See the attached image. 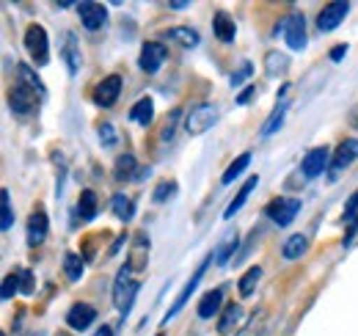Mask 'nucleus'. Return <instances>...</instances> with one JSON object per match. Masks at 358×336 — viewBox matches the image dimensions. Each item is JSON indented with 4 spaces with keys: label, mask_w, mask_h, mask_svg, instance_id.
<instances>
[{
    "label": "nucleus",
    "mask_w": 358,
    "mask_h": 336,
    "mask_svg": "<svg viewBox=\"0 0 358 336\" xmlns=\"http://www.w3.org/2000/svg\"><path fill=\"white\" fill-rule=\"evenodd\" d=\"M138 290H141V281L133 279V270H130L127 265L119 267L116 281H113V306L119 309L122 317H127V314L133 312V303H135V298H138Z\"/></svg>",
    "instance_id": "obj_1"
},
{
    "label": "nucleus",
    "mask_w": 358,
    "mask_h": 336,
    "mask_svg": "<svg viewBox=\"0 0 358 336\" xmlns=\"http://www.w3.org/2000/svg\"><path fill=\"white\" fill-rule=\"evenodd\" d=\"M218 122V108L210 102H201L196 108H190V113L185 116V132L187 135H204L207 130Z\"/></svg>",
    "instance_id": "obj_2"
},
{
    "label": "nucleus",
    "mask_w": 358,
    "mask_h": 336,
    "mask_svg": "<svg viewBox=\"0 0 358 336\" xmlns=\"http://www.w3.org/2000/svg\"><path fill=\"white\" fill-rule=\"evenodd\" d=\"M210 262H213V253H210V256H207V259H204V262H201V265L196 267V273H193V276H190V279L185 281V287H182V290H179V293H177V298H174V306H171V309L166 312V317H163V323H171V320L177 317L179 312H182V309L187 306V300H190V295L196 293V287L201 284V276L207 273V267H210Z\"/></svg>",
    "instance_id": "obj_3"
},
{
    "label": "nucleus",
    "mask_w": 358,
    "mask_h": 336,
    "mask_svg": "<svg viewBox=\"0 0 358 336\" xmlns=\"http://www.w3.org/2000/svg\"><path fill=\"white\" fill-rule=\"evenodd\" d=\"M301 199H295V196H278V199H273L265 212H268V218L275 223V226H289L295 218H298V212H301Z\"/></svg>",
    "instance_id": "obj_4"
},
{
    "label": "nucleus",
    "mask_w": 358,
    "mask_h": 336,
    "mask_svg": "<svg viewBox=\"0 0 358 336\" xmlns=\"http://www.w3.org/2000/svg\"><path fill=\"white\" fill-rule=\"evenodd\" d=\"M39 99H42V97H39L36 91H31L28 85H22L20 80L11 85V91H8V105H11L14 116H31V113L36 111Z\"/></svg>",
    "instance_id": "obj_5"
},
{
    "label": "nucleus",
    "mask_w": 358,
    "mask_h": 336,
    "mask_svg": "<svg viewBox=\"0 0 358 336\" xmlns=\"http://www.w3.org/2000/svg\"><path fill=\"white\" fill-rule=\"evenodd\" d=\"M348 14H350V3H345V0H334V3L322 6V11L317 14V31H320V34L336 31V28L345 22Z\"/></svg>",
    "instance_id": "obj_6"
},
{
    "label": "nucleus",
    "mask_w": 358,
    "mask_h": 336,
    "mask_svg": "<svg viewBox=\"0 0 358 336\" xmlns=\"http://www.w3.org/2000/svg\"><path fill=\"white\" fill-rule=\"evenodd\" d=\"M25 50L34 58V64H39V66H45L50 61V39H47V31L42 25H31L25 31Z\"/></svg>",
    "instance_id": "obj_7"
},
{
    "label": "nucleus",
    "mask_w": 358,
    "mask_h": 336,
    "mask_svg": "<svg viewBox=\"0 0 358 336\" xmlns=\"http://www.w3.org/2000/svg\"><path fill=\"white\" fill-rule=\"evenodd\" d=\"M119 94H122V75H108L94 85L91 99L96 108H113L119 102Z\"/></svg>",
    "instance_id": "obj_8"
},
{
    "label": "nucleus",
    "mask_w": 358,
    "mask_h": 336,
    "mask_svg": "<svg viewBox=\"0 0 358 336\" xmlns=\"http://www.w3.org/2000/svg\"><path fill=\"white\" fill-rule=\"evenodd\" d=\"M284 39L289 44V50H295V52L306 50V44H309V39H306V17L301 11H295L284 20Z\"/></svg>",
    "instance_id": "obj_9"
},
{
    "label": "nucleus",
    "mask_w": 358,
    "mask_h": 336,
    "mask_svg": "<svg viewBox=\"0 0 358 336\" xmlns=\"http://www.w3.org/2000/svg\"><path fill=\"white\" fill-rule=\"evenodd\" d=\"M331 149L328 146H314L309 149L306 155H303V160H301V174L306 176V179H317L325 168L331 166Z\"/></svg>",
    "instance_id": "obj_10"
},
{
    "label": "nucleus",
    "mask_w": 358,
    "mask_h": 336,
    "mask_svg": "<svg viewBox=\"0 0 358 336\" xmlns=\"http://www.w3.org/2000/svg\"><path fill=\"white\" fill-rule=\"evenodd\" d=\"M166 58H169V50H166V44L163 42H146L141 47V58H138V66H141V72H146V75H155L163 64H166Z\"/></svg>",
    "instance_id": "obj_11"
},
{
    "label": "nucleus",
    "mask_w": 358,
    "mask_h": 336,
    "mask_svg": "<svg viewBox=\"0 0 358 336\" xmlns=\"http://www.w3.org/2000/svg\"><path fill=\"white\" fill-rule=\"evenodd\" d=\"M61 58H64V66H66V75L75 78L80 72V61H83V52H80V42L72 31H64V39H61Z\"/></svg>",
    "instance_id": "obj_12"
},
{
    "label": "nucleus",
    "mask_w": 358,
    "mask_h": 336,
    "mask_svg": "<svg viewBox=\"0 0 358 336\" xmlns=\"http://www.w3.org/2000/svg\"><path fill=\"white\" fill-rule=\"evenodd\" d=\"M78 8V17L83 22L86 31H99L105 22H108V8L102 3H91V0H83L75 6Z\"/></svg>",
    "instance_id": "obj_13"
},
{
    "label": "nucleus",
    "mask_w": 358,
    "mask_h": 336,
    "mask_svg": "<svg viewBox=\"0 0 358 336\" xmlns=\"http://www.w3.org/2000/svg\"><path fill=\"white\" fill-rule=\"evenodd\" d=\"M358 160V138H345L339 146H336V152H334V158H331V179L336 176V174H342L345 168L350 166V163H356Z\"/></svg>",
    "instance_id": "obj_14"
},
{
    "label": "nucleus",
    "mask_w": 358,
    "mask_h": 336,
    "mask_svg": "<svg viewBox=\"0 0 358 336\" xmlns=\"http://www.w3.org/2000/svg\"><path fill=\"white\" fill-rule=\"evenodd\" d=\"M91 323H96V309L91 306V303H75L69 312H66V326L72 328V331H89Z\"/></svg>",
    "instance_id": "obj_15"
},
{
    "label": "nucleus",
    "mask_w": 358,
    "mask_h": 336,
    "mask_svg": "<svg viewBox=\"0 0 358 336\" xmlns=\"http://www.w3.org/2000/svg\"><path fill=\"white\" fill-rule=\"evenodd\" d=\"M47 232H50V220H47V212L39 207V210H34V215L28 218V246L31 248H39L47 240Z\"/></svg>",
    "instance_id": "obj_16"
},
{
    "label": "nucleus",
    "mask_w": 358,
    "mask_h": 336,
    "mask_svg": "<svg viewBox=\"0 0 358 336\" xmlns=\"http://www.w3.org/2000/svg\"><path fill=\"white\" fill-rule=\"evenodd\" d=\"M149 237L141 232V234H135V240H133V248H130V256H127V267L133 270V273H141L143 267H146V262H149Z\"/></svg>",
    "instance_id": "obj_17"
},
{
    "label": "nucleus",
    "mask_w": 358,
    "mask_h": 336,
    "mask_svg": "<svg viewBox=\"0 0 358 336\" xmlns=\"http://www.w3.org/2000/svg\"><path fill=\"white\" fill-rule=\"evenodd\" d=\"M221 309H224V290H210V293L201 295L196 314H199V320H213Z\"/></svg>",
    "instance_id": "obj_18"
},
{
    "label": "nucleus",
    "mask_w": 358,
    "mask_h": 336,
    "mask_svg": "<svg viewBox=\"0 0 358 336\" xmlns=\"http://www.w3.org/2000/svg\"><path fill=\"white\" fill-rule=\"evenodd\" d=\"M213 34H215L218 42L224 44H231L237 39V25H234V20L226 11H215V17H213Z\"/></svg>",
    "instance_id": "obj_19"
},
{
    "label": "nucleus",
    "mask_w": 358,
    "mask_h": 336,
    "mask_svg": "<svg viewBox=\"0 0 358 336\" xmlns=\"http://www.w3.org/2000/svg\"><path fill=\"white\" fill-rule=\"evenodd\" d=\"M169 42L179 44L182 50H193V47H199V31L196 28H187V25H174V28H169L166 34H163Z\"/></svg>",
    "instance_id": "obj_20"
},
{
    "label": "nucleus",
    "mask_w": 358,
    "mask_h": 336,
    "mask_svg": "<svg viewBox=\"0 0 358 336\" xmlns=\"http://www.w3.org/2000/svg\"><path fill=\"white\" fill-rule=\"evenodd\" d=\"M257 185H259V176H257V174H251V176H248L245 182H243V188L237 190V196H234V199L229 202V207H226V212H224L226 220H229V218H234V215L240 212V207H243V204L248 202V196H251V190H254Z\"/></svg>",
    "instance_id": "obj_21"
},
{
    "label": "nucleus",
    "mask_w": 358,
    "mask_h": 336,
    "mask_svg": "<svg viewBox=\"0 0 358 336\" xmlns=\"http://www.w3.org/2000/svg\"><path fill=\"white\" fill-rule=\"evenodd\" d=\"M152 119H155V99L152 97H141L133 108H130V122H135V125L141 127H149Z\"/></svg>",
    "instance_id": "obj_22"
},
{
    "label": "nucleus",
    "mask_w": 358,
    "mask_h": 336,
    "mask_svg": "<svg viewBox=\"0 0 358 336\" xmlns=\"http://www.w3.org/2000/svg\"><path fill=\"white\" fill-rule=\"evenodd\" d=\"M306 248H309V234L298 232V234L287 237V243H284V248H281V256H284L287 262H295V259H301V256L306 253Z\"/></svg>",
    "instance_id": "obj_23"
},
{
    "label": "nucleus",
    "mask_w": 358,
    "mask_h": 336,
    "mask_svg": "<svg viewBox=\"0 0 358 336\" xmlns=\"http://www.w3.org/2000/svg\"><path fill=\"white\" fill-rule=\"evenodd\" d=\"M240 317H243L240 303H226L224 312H221V317H218V334H231V331L237 328Z\"/></svg>",
    "instance_id": "obj_24"
},
{
    "label": "nucleus",
    "mask_w": 358,
    "mask_h": 336,
    "mask_svg": "<svg viewBox=\"0 0 358 336\" xmlns=\"http://www.w3.org/2000/svg\"><path fill=\"white\" fill-rule=\"evenodd\" d=\"M138 160H135L130 152H124V155H119L116 158V171H113V176L119 179V182H130L138 176Z\"/></svg>",
    "instance_id": "obj_25"
},
{
    "label": "nucleus",
    "mask_w": 358,
    "mask_h": 336,
    "mask_svg": "<svg viewBox=\"0 0 358 336\" xmlns=\"http://www.w3.org/2000/svg\"><path fill=\"white\" fill-rule=\"evenodd\" d=\"M259 279H262V267H259V265L248 267V270L243 273V279L237 281V293H240V298H251V295L257 293Z\"/></svg>",
    "instance_id": "obj_26"
},
{
    "label": "nucleus",
    "mask_w": 358,
    "mask_h": 336,
    "mask_svg": "<svg viewBox=\"0 0 358 336\" xmlns=\"http://www.w3.org/2000/svg\"><path fill=\"white\" fill-rule=\"evenodd\" d=\"M17 75H20V83L28 85L31 91H36V94H39V97L45 99V97H47L45 83H42V78H39V75H36V72H34V69H31L28 64H20V66H17Z\"/></svg>",
    "instance_id": "obj_27"
},
{
    "label": "nucleus",
    "mask_w": 358,
    "mask_h": 336,
    "mask_svg": "<svg viewBox=\"0 0 358 336\" xmlns=\"http://www.w3.org/2000/svg\"><path fill=\"white\" fill-rule=\"evenodd\" d=\"M251 166V152H243V155H237L231 163H229V168L224 171V176H221V185H231L240 174H245V168Z\"/></svg>",
    "instance_id": "obj_28"
},
{
    "label": "nucleus",
    "mask_w": 358,
    "mask_h": 336,
    "mask_svg": "<svg viewBox=\"0 0 358 336\" xmlns=\"http://www.w3.org/2000/svg\"><path fill=\"white\" fill-rule=\"evenodd\" d=\"M237 248H240V234H237V232H234V234H226V240L218 246V251L213 253V256H215V265H221V267L229 265L231 256L237 253Z\"/></svg>",
    "instance_id": "obj_29"
},
{
    "label": "nucleus",
    "mask_w": 358,
    "mask_h": 336,
    "mask_svg": "<svg viewBox=\"0 0 358 336\" xmlns=\"http://www.w3.org/2000/svg\"><path fill=\"white\" fill-rule=\"evenodd\" d=\"M287 69H289V58L284 52H275L273 50V52L265 55V75L268 78H281Z\"/></svg>",
    "instance_id": "obj_30"
},
{
    "label": "nucleus",
    "mask_w": 358,
    "mask_h": 336,
    "mask_svg": "<svg viewBox=\"0 0 358 336\" xmlns=\"http://www.w3.org/2000/svg\"><path fill=\"white\" fill-rule=\"evenodd\" d=\"M110 210H113V215L119 218V220H133V215H135V204H133V199H127L124 193H116L113 199H110Z\"/></svg>",
    "instance_id": "obj_31"
},
{
    "label": "nucleus",
    "mask_w": 358,
    "mask_h": 336,
    "mask_svg": "<svg viewBox=\"0 0 358 336\" xmlns=\"http://www.w3.org/2000/svg\"><path fill=\"white\" fill-rule=\"evenodd\" d=\"M78 215L80 220H94L96 215V193L94 190H80V199H78Z\"/></svg>",
    "instance_id": "obj_32"
},
{
    "label": "nucleus",
    "mask_w": 358,
    "mask_h": 336,
    "mask_svg": "<svg viewBox=\"0 0 358 336\" xmlns=\"http://www.w3.org/2000/svg\"><path fill=\"white\" fill-rule=\"evenodd\" d=\"M64 276L69 281H80L83 279V259L75 251L64 253Z\"/></svg>",
    "instance_id": "obj_33"
},
{
    "label": "nucleus",
    "mask_w": 358,
    "mask_h": 336,
    "mask_svg": "<svg viewBox=\"0 0 358 336\" xmlns=\"http://www.w3.org/2000/svg\"><path fill=\"white\" fill-rule=\"evenodd\" d=\"M287 108H289V102L287 99H281V105L273 111L268 116V122H265V127H262V138H268V135H273L278 127L284 125V113H287Z\"/></svg>",
    "instance_id": "obj_34"
},
{
    "label": "nucleus",
    "mask_w": 358,
    "mask_h": 336,
    "mask_svg": "<svg viewBox=\"0 0 358 336\" xmlns=\"http://www.w3.org/2000/svg\"><path fill=\"white\" fill-rule=\"evenodd\" d=\"M0 202H3V210H0V229L8 232V229L14 226V210H11V196H8L6 188L0 190Z\"/></svg>",
    "instance_id": "obj_35"
},
{
    "label": "nucleus",
    "mask_w": 358,
    "mask_h": 336,
    "mask_svg": "<svg viewBox=\"0 0 358 336\" xmlns=\"http://www.w3.org/2000/svg\"><path fill=\"white\" fill-rule=\"evenodd\" d=\"M20 293V270H14V273H8L6 279H3V290H0V298L8 303L14 295Z\"/></svg>",
    "instance_id": "obj_36"
},
{
    "label": "nucleus",
    "mask_w": 358,
    "mask_h": 336,
    "mask_svg": "<svg viewBox=\"0 0 358 336\" xmlns=\"http://www.w3.org/2000/svg\"><path fill=\"white\" fill-rule=\"evenodd\" d=\"M251 72H254V64H251V61H243V64H240V69H234V72H231V80H229L231 88H240V85L251 78Z\"/></svg>",
    "instance_id": "obj_37"
},
{
    "label": "nucleus",
    "mask_w": 358,
    "mask_h": 336,
    "mask_svg": "<svg viewBox=\"0 0 358 336\" xmlns=\"http://www.w3.org/2000/svg\"><path fill=\"white\" fill-rule=\"evenodd\" d=\"M96 132H99V141H102V146H108V149H110V146H116V144H119V135H116V127L110 125V122H102V125H99V130H96Z\"/></svg>",
    "instance_id": "obj_38"
},
{
    "label": "nucleus",
    "mask_w": 358,
    "mask_h": 336,
    "mask_svg": "<svg viewBox=\"0 0 358 336\" xmlns=\"http://www.w3.org/2000/svg\"><path fill=\"white\" fill-rule=\"evenodd\" d=\"M174 190H177V182H174V179H166V182H160V185H157V190H155V196H152V199L160 204V202L171 199V196H174Z\"/></svg>",
    "instance_id": "obj_39"
},
{
    "label": "nucleus",
    "mask_w": 358,
    "mask_h": 336,
    "mask_svg": "<svg viewBox=\"0 0 358 336\" xmlns=\"http://www.w3.org/2000/svg\"><path fill=\"white\" fill-rule=\"evenodd\" d=\"M34 290H36V276L31 270H20V293L34 295Z\"/></svg>",
    "instance_id": "obj_40"
},
{
    "label": "nucleus",
    "mask_w": 358,
    "mask_h": 336,
    "mask_svg": "<svg viewBox=\"0 0 358 336\" xmlns=\"http://www.w3.org/2000/svg\"><path fill=\"white\" fill-rule=\"evenodd\" d=\"M342 218H345V223H353L358 218V190H353V196L345 202V215Z\"/></svg>",
    "instance_id": "obj_41"
},
{
    "label": "nucleus",
    "mask_w": 358,
    "mask_h": 336,
    "mask_svg": "<svg viewBox=\"0 0 358 336\" xmlns=\"http://www.w3.org/2000/svg\"><path fill=\"white\" fill-rule=\"evenodd\" d=\"M348 44H336V47H331V52H328V58L334 61V64H339V61H345V55H348Z\"/></svg>",
    "instance_id": "obj_42"
},
{
    "label": "nucleus",
    "mask_w": 358,
    "mask_h": 336,
    "mask_svg": "<svg viewBox=\"0 0 358 336\" xmlns=\"http://www.w3.org/2000/svg\"><path fill=\"white\" fill-rule=\"evenodd\" d=\"M177 119H179V111H174V113H171V119H169L166 127H163V135H160L163 141H171V138H174V125H177Z\"/></svg>",
    "instance_id": "obj_43"
},
{
    "label": "nucleus",
    "mask_w": 358,
    "mask_h": 336,
    "mask_svg": "<svg viewBox=\"0 0 358 336\" xmlns=\"http://www.w3.org/2000/svg\"><path fill=\"white\" fill-rule=\"evenodd\" d=\"M356 234H358V218L353 220V223H348V232H345V248H350L353 246V240H356Z\"/></svg>",
    "instance_id": "obj_44"
},
{
    "label": "nucleus",
    "mask_w": 358,
    "mask_h": 336,
    "mask_svg": "<svg viewBox=\"0 0 358 336\" xmlns=\"http://www.w3.org/2000/svg\"><path fill=\"white\" fill-rule=\"evenodd\" d=\"M254 97H257V85H248V88H243V91H240V97H237V105H248Z\"/></svg>",
    "instance_id": "obj_45"
},
{
    "label": "nucleus",
    "mask_w": 358,
    "mask_h": 336,
    "mask_svg": "<svg viewBox=\"0 0 358 336\" xmlns=\"http://www.w3.org/2000/svg\"><path fill=\"white\" fill-rule=\"evenodd\" d=\"M124 243H127V234H119V237H116V243L110 246V251H108V256H116V253L122 251V246H124Z\"/></svg>",
    "instance_id": "obj_46"
},
{
    "label": "nucleus",
    "mask_w": 358,
    "mask_h": 336,
    "mask_svg": "<svg viewBox=\"0 0 358 336\" xmlns=\"http://www.w3.org/2000/svg\"><path fill=\"white\" fill-rule=\"evenodd\" d=\"M96 336H113V328H110L108 323H102V326L96 328Z\"/></svg>",
    "instance_id": "obj_47"
},
{
    "label": "nucleus",
    "mask_w": 358,
    "mask_h": 336,
    "mask_svg": "<svg viewBox=\"0 0 358 336\" xmlns=\"http://www.w3.org/2000/svg\"><path fill=\"white\" fill-rule=\"evenodd\" d=\"M190 3H185V0H174V3H169V8H174V11H182V8H187Z\"/></svg>",
    "instance_id": "obj_48"
},
{
    "label": "nucleus",
    "mask_w": 358,
    "mask_h": 336,
    "mask_svg": "<svg viewBox=\"0 0 358 336\" xmlns=\"http://www.w3.org/2000/svg\"><path fill=\"white\" fill-rule=\"evenodd\" d=\"M69 6H72L69 0H58V3H55V8H69Z\"/></svg>",
    "instance_id": "obj_49"
},
{
    "label": "nucleus",
    "mask_w": 358,
    "mask_h": 336,
    "mask_svg": "<svg viewBox=\"0 0 358 336\" xmlns=\"http://www.w3.org/2000/svg\"><path fill=\"white\" fill-rule=\"evenodd\" d=\"M31 336H39V334H31Z\"/></svg>",
    "instance_id": "obj_50"
},
{
    "label": "nucleus",
    "mask_w": 358,
    "mask_h": 336,
    "mask_svg": "<svg viewBox=\"0 0 358 336\" xmlns=\"http://www.w3.org/2000/svg\"><path fill=\"white\" fill-rule=\"evenodd\" d=\"M157 336H166V334H157Z\"/></svg>",
    "instance_id": "obj_51"
}]
</instances>
